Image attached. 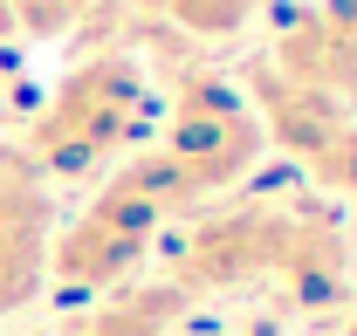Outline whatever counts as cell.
<instances>
[{"label":"cell","mask_w":357,"mask_h":336,"mask_svg":"<svg viewBox=\"0 0 357 336\" xmlns=\"http://www.w3.org/2000/svg\"><path fill=\"white\" fill-rule=\"evenodd\" d=\"M185 206H199L185 192V178L158 151H137L131 165H117L96 185V199L62 234H48V275L62 282V295L117 289L137 261H144V247L158 240V227L172 213H185Z\"/></svg>","instance_id":"obj_1"},{"label":"cell","mask_w":357,"mask_h":336,"mask_svg":"<svg viewBox=\"0 0 357 336\" xmlns=\"http://www.w3.org/2000/svg\"><path fill=\"white\" fill-rule=\"evenodd\" d=\"M144 69L131 55H89L83 69H69L55 96L42 103V117L28 130V158L42 178H89L103 171L144 124Z\"/></svg>","instance_id":"obj_2"},{"label":"cell","mask_w":357,"mask_h":336,"mask_svg":"<svg viewBox=\"0 0 357 336\" xmlns=\"http://www.w3.org/2000/svg\"><path fill=\"white\" fill-rule=\"evenodd\" d=\"M151 151L185 178L192 199H213V192H227L234 178H248V171L261 165L268 137L255 124V110H248V96L227 83V76L192 69L178 83L172 110H165V137Z\"/></svg>","instance_id":"obj_3"},{"label":"cell","mask_w":357,"mask_h":336,"mask_svg":"<svg viewBox=\"0 0 357 336\" xmlns=\"http://www.w3.org/2000/svg\"><path fill=\"white\" fill-rule=\"evenodd\" d=\"M248 110H255V124H261L268 144H282L323 192L357 199V124H351V110H344V96L296 83L275 62H255L248 69Z\"/></svg>","instance_id":"obj_4"},{"label":"cell","mask_w":357,"mask_h":336,"mask_svg":"<svg viewBox=\"0 0 357 336\" xmlns=\"http://www.w3.org/2000/svg\"><path fill=\"white\" fill-rule=\"evenodd\" d=\"M289 240V206H220L199 213L185 247H178V289H234L275 275V254Z\"/></svg>","instance_id":"obj_5"},{"label":"cell","mask_w":357,"mask_h":336,"mask_svg":"<svg viewBox=\"0 0 357 336\" xmlns=\"http://www.w3.org/2000/svg\"><path fill=\"white\" fill-rule=\"evenodd\" d=\"M344 275H351L344 234H337L323 213H289V240L275 254V282L296 295L303 309H330V302L344 295Z\"/></svg>","instance_id":"obj_6"},{"label":"cell","mask_w":357,"mask_h":336,"mask_svg":"<svg viewBox=\"0 0 357 336\" xmlns=\"http://www.w3.org/2000/svg\"><path fill=\"white\" fill-rule=\"evenodd\" d=\"M185 323V289L178 282H151V289L110 295L89 323H76V336H172Z\"/></svg>","instance_id":"obj_7"},{"label":"cell","mask_w":357,"mask_h":336,"mask_svg":"<svg viewBox=\"0 0 357 336\" xmlns=\"http://www.w3.org/2000/svg\"><path fill=\"white\" fill-rule=\"evenodd\" d=\"M55 220H0V323L42 289Z\"/></svg>","instance_id":"obj_8"},{"label":"cell","mask_w":357,"mask_h":336,"mask_svg":"<svg viewBox=\"0 0 357 336\" xmlns=\"http://www.w3.org/2000/svg\"><path fill=\"white\" fill-rule=\"evenodd\" d=\"M158 7L178 28H192V35H234V28H248V14L261 0H158Z\"/></svg>","instance_id":"obj_9"},{"label":"cell","mask_w":357,"mask_h":336,"mask_svg":"<svg viewBox=\"0 0 357 336\" xmlns=\"http://www.w3.org/2000/svg\"><path fill=\"white\" fill-rule=\"evenodd\" d=\"M89 0H0V14L21 28V35H62V28H76L83 21Z\"/></svg>","instance_id":"obj_10"},{"label":"cell","mask_w":357,"mask_h":336,"mask_svg":"<svg viewBox=\"0 0 357 336\" xmlns=\"http://www.w3.org/2000/svg\"><path fill=\"white\" fill-rule=\"evenodd\" d=\"M172 336H220V330H185V323H178V330Z\"/></svg>","instance_id":"obj_11"}]
</instances>
